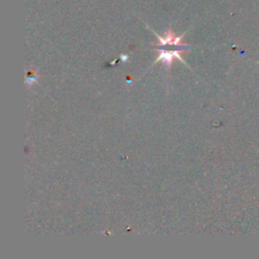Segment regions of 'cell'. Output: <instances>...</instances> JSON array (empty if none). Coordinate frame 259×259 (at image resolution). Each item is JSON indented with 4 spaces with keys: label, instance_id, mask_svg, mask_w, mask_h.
Masks as SVG:
<instances>
[{
    "label": "cell",
    "instance_id": "cell-1",
    "mask_svg": "<svg viewBox=\"0 0 259 259\" xmlns=\"http://www.w3.org/2000/svg\"><path fill=\"white\" fill-rule=\"evenodd\" d=\"M159 52V57L157 58V60L155 61V63L162 61L168 68L171 67L172 62L174 59H178L179 61H181L182 63L185 64V62L183 61V59L180 56V53L182 51H184L185 49H181V48H175V49H167L165 47H158V49H156Z\"/></svg>",
    "mask_w": 259,
    "mask_h": 259
},
{
    "label": "cell",
    "instance_id": "cell-2",
    "mask_svg": "<svg viewBox=\"0 0 259 259\" xmlns=\"http://www.w3.org/2000/svg\"><path fill=\"white\" fill-rule=\"evenodd\" d=\"M156 35H157V37H158V39H159V44H158V46L157 47H170V48H182V49H188L189 47L188 46H186V45H184V44H181V39H182V37H183V35L185 34V33H183L182 35H179V36H177V35H175L172 31H171V29H169L167 32H166V34H165V36H160L159 34H157L156 32H154Z\"/></svg>",
    "mask_w": 259,
    "mask_h": 259
},
{
    "label": "cell",
    "instance_id": "cell-3",
    "mask_svg": "<svg viewBox=\"0 0 259 259\" xmlns=\"http://www.w3.org/2000/svg\"><path fill=\"white\" fill-rule=\"evenodd\" d=\"M127 59H128V57H127L126 55H121V56H120V60H121L122 62H125Z\"/></svg>",
    "mask_w": 259,
    "mask_h": 259
}]
</instances>
